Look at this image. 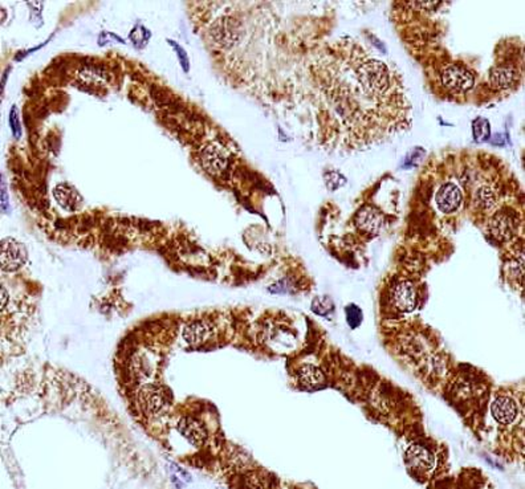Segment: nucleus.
I'll return each instance as SVG.
<instances>
[{
	"label": "nucleus",
	"mask_w": 525,
	"mask_h": 489,
	"mask_svg": "<svg viewBox=\"0 0 525 489\" xmlns=\"http://www.w3.org/2000/svg\"><path fill=\"white\" fill-rule=\"evenodd\" d=\"M177 431L193 446L202 447L207 440V430L203 423L194 417H184L177 424Z\"/></svg>",
	"instance_id": "1a4fd4ad"
},
{
	"label": "nucleus",
	"mask_w": 525,
	"mask_h": 489,
	"mask_svg": "<svg viewBox=\"0 0 525 489\" xmlns=\"http://www.w3.org/2000/svg\"><path fill=\"white\" fill-rule=\"evenodd\" d=\"M508 271H509V277L513 279V280H520V283L523 284V274H524V261H523V257H520V260H513L508 264Z\"/></svg>",
	"instance_id": "6ab92c4d"
},
{
	"label": "nucleus",
	"mask_w": 525,
	"mask_h": 489,
	"mask_svg": "<svg viewBox=\"0 0 525 489\" xmlns=\"http://www.w3.org/2000/svg\"><path fill=\"white\" fill-rule=\"evenodd\" d=\"M463 194L459 186L453 182H447L442 184L435 195V203L440 213L453 214L462 206Z\"/></svg>",
	"instance_id": "39448f33"
},
{
	"label": "nucleus",
	"mask_w": 525,
	"mask_h": 489,
	"mask_svg": "<svg viewBox=\"0 0 525 489\" xmlns=\"http://www.w3.org/2000/svg\"><path fill=\"white\" fill-rule=\"evenodd\" d=\"M346 317H347V323L350 324V326H353V321H356V326L360 325L361 323V318H363V314H361V310L357 307H349L346 308Z\"/></svg>",
	"instance_id": "4be33fe9"
},
{
	"label": "nucleus",
	"mask_w": 525,
	"mask_h": 489,
	"mask_svg": "<svg viewBox=\"0 0 525 489\" xmlns=\"http://www.w3.org/2000/svg\"><path fill=\"white\" fill-rule=\"evenodd\" d=\"M170 399L162 387L147 384L140 391V406L145 414L157 417L169 409Z\"/></svg>",
	"instance_id": "f03ea898"
},
{
	"label": "nucleus",
	"mask_w": 525,
	"mask_h": 489,
	"mask_svg": "<svg viewBox=\"0 0 525 489\" xmlns=\"http://www.w3.org/2000/svg\"><path fill=\"white\" fill-rule=\"evenodd\" d=\"M491 413L496 419V422H499L500 424L508 426V424H512L517 419L519 413H520V407H519L517 400L513 397L502 394V395L496 397L495 400L492 402Z\"/></svg>",
	"instance_id": "0eeeda50"
},
{
	"label": "nucleus",
	"mask_w": 525,
	"mask_h": 489,
	"mask_svg": "<svg viewBox=\"0 0 525 489\" xmlns=\"http://www.w3.org/2000/svg\"><path fill=\"white\" fill-rule=\"evenodd\" d=\"M383 223V217L380 211L372 206H366L357 215V224L363 231L376 234L378 232Z\"/></svg>",
	"instance_id": "4468645a"
},
{
	"label": "nucleus",
	"mask_w": 525,
	"mask_h": 489,
	"mask_svg": "<svg viewBox=\"0 0 525 489\" xmlns=\"http://www.w3.org/2000/svg\"><path fill=\"white\" fill-rule=\"evenodd\" d=\"M167 41H169L170 45L175 50V52H177V56H178V60H180V63H181L183 71H184V72H189V69H190V60H189V56L186 54V51L182 48L180 44H177L175 41H173V40H167Z\"/></svg>",
	"instance_id": "412c9836"
},
{
	"label": "nucleus",
	"mask_w": 525,
	"mask_h": 489,
	"mask_svg": "<svg viewBox=\"0 0 525 489\" xmlns=\"http://www.w3.org/2000/svg\"><path fill=\"white\" fill-rule=\"evenodd\" d=\"M489 232L500 241H507L516 232V223L513 217L506 213H499L489 221Z\"/></svg>",
	"instance_id": "f8f14e48"
},
{
	"label": "nucleus",
	"mask_w": 525,
	"mask_h": 489,
	"mask_svg": "<svg viewBox=\"0 0 525 489\" xmlns=\"http://www.w3.org/2000/svg\"><path fill=\"white\" fill-rule=\"evenodd\" d=\"M7 203H8V200H7L6 184H4V182H1V208H3V211H7Z\"/></svg>",
	"instance_id": "b1692460"
},
{
	"label": "nucleus",
	"mask_w": 525,
	"mask_h": 489,
	"mask_svg": "<svg viewBox=\"0 0 525 489\" xmlns=\"http://www.w3.org/2000/svg\"><path fill=\"white\" fill-rule=\"evenodd\" d=\"M407 464L419 472H429L434 467V455L419 444H413L406 451Z\"/></svg>",
	"instance_id": "9d476101"
},
{
	"label": "nucleus",
	"mask_w": 525,
	"mask_h": 489,
	"mask_svg": "<svg viewBox=\"0 0 525 489\" xmlns=\"http://www.w3.org/2000/svg\"><path fill=\"white\" fill-rule=\"evenodd\" d=\"M213 333L214 326L211 323L197 320L187 324L183 329V340L189 345H202L211 338Z\"/></svg>",
	"instance_id": "9b49d317"
},
{
	"label": "nucleus",
	"mask_w": 525,
	"mask_h": 489,
	"mask_svg": "<svg viewBox=\"0 0 525 489\" xmlns=\"http://www.w3.org/2000/svg\"><path fill=\"white\" fill-rule=\"evenodd\" d=\"M8 124H10V127H11V131H12L14 137L19 140L21 137V127H20V120H19L18 108L15 105L11 108V111H10Z\"/></svg>",
	"instance_id": "aec40b11"
},
{
	"label": "nucleus",
	"mask_w": 525,
	"mask_h": 489,
	"mask_svg": "<svg viewBox=\"0 0 525 489\" xmlns=\"http://www.w3.org/2000/svg\"><path fill=\"white\" fill-rule=\"evenodd\" d=\"M475 202H476L478 207H480L482 210L489 211V210L493 208L496 206L497 194H496V191H495V188L492 186L483 184L475 193Z\"/></svg>",
	"instance_id": "f3484780"
},
{
	"label": "nucleus",
	"mask_w": 525,
	"mask_h": 489,
	"mask_svg": "<svg viewBox=\"0 0 525 489\" xmlns=\"http://www.w3.org/2000/svg\"><path fill=\"white\" fill-rule=\"evenodd\" d=\"M472 131H473V138L476 142H484L489 138L491 129H489V122L486 118H478L472 124Z\"/></svg>",
	"instance_id": "a211bd4d"
},
{
	"label": "nucleus",
	"mask_w": 525,
	"mask_h": 489,
	"mask_svg": "<svg viewBox=\"0 0 525 489\" xmlns=\"http://www.w3.org/2000/svg\"><path fill=\"white\" fill-rule=\"evenodd\" d=\"M54 199L57 203L68 210V211H77L83 206V198L78 194V191L68 183H61L56 186L54 190Z\"/></svg>",
	"instance_id": "ddd939ff"
},
{
	"label": "nucleus",
	"mask_w": 525,
	"mask_h": 489,
	"mask_svg": "<svg viewBox=\"0 0 525 489\" xmlns=\"http://www.w3.org/2000/svg\"><path fill=\"white\" fill-rule=\"evenodd\" d=\"M440 78L443 85L453 93H466L470 91L475 84L473 73L469 71L466 67L456 64L446 65L442 69Z\"/></svg>",
	"instance_id": "f257e3e1"
},
{
	"label": "nucleus",
	"mask_w": 525,
	"mask_h": 489,
	"mask_svg": "<svg viewBox=\"0 0 525 489\" xmlns=\"http://www.w3.org/2000/svg\"><path fill=\"white\" fill-rule=\"evenodd\" d=\"M326 303H328V300L316 298V300L313 301V304H312L313 312H316V313H319V314H326V312H328V309H325Z\"/></svg>",
	"instance_id": "5701e85b"
},
{
	"label": "nucleus",
	"mask_w": 525,
	"mask_h": 489,
	"mask_svg": "<svg viewBox=\"0 0 525 489\" xmlns=\"http://www.w3.org/2000/svg\"><path fill=\"white\" fill-rule=\"evenodd\" d=\"M299 380H300L303 387H306L308 390H313V389H319V387L324 386L325 376L319 367H316L313 365H307V366L300 369Z\"/></svg>",
	"instance_id": "2eb2a0df"
},
{
	"label": "nucleus",
	"mask_w": 525,
	"mask_h": 489,
	"mask_svg": "<svg viewBox=\"0 0 525 489\" xmlns=\"http://www.w3.org/2000/svg\"><path fill=\"white\" fill-rule=\"evenodd\" d=\"M240 24L235 19L230 17L217 19L211 27V36L222 47H233L240 39Z\"/></svg>",
	"instance_id": "20e7f679"
},
{
	"label": "nucleus",
	"mask_w": 525,
	"mask_h": 489,
	"mask_svg": "<svg viewBox=\"0 0 525 489\" xmlns=\"http://www.w3.org/2000/svg\"><path fill=\"white\" fill-rule=\"evenodd\" d=\"M200 162L210 174H222L228 166V153L223 146L211 144L206 146L200 155Z\"/></svg>",
	"instance_id": "6e6552de"
},
{
	"label": "nucleus",
	"mask_w": 525,
	"mask_h": 489,
	"mask_svg": "<svg viewBox=\"0 0 525 489\" xmlns=\"http://www.w3.org/2000/svg\"><path fill=\"white\" fill-rule=\"evenodd\" d=\"M515 80L516 72L509 67H495L489 72V84L495 89H508Z\"/></svg>",
	"instance_id": "dca6fc26"
},
{
	"label": "nucleus",
	"mask_w": 525,
	"mask_h": 489,
	"mask_svg": "<svg viewBox=\"0 0 525 489\" xmlns=\"http://www.w3.org/2000/svg\"><path fill=\"white\" fill-rule=\"evenodd\" d=\"M392 300L399 312L411 313L418 305L417 290L414 284L409 280L398 281L392 292Z\"/></svg>",
	"instance_id": "423d86ee"
},
{
	"label": "nucleus",
	"mask_w": 525,
	"mask_h": 489,
	"mask_svg": "<svg viewBox=\"0 0 525 489\" xmlns=\"http://www.w3.org/2000/svg\"><path fill=\"white\" fill-rule=\"evenodd\" d=\"M27 250L24 244L12 237H6L1 241V268L6 272L18 271L27 261Z\"/></svg>",
	"instance_id": "7ed1b4c3"
}]
</instances>
